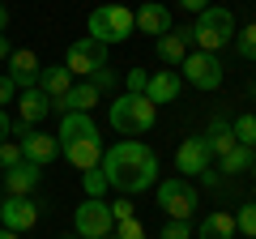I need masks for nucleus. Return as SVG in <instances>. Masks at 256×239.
I'll return each mask as SVG.
<instances>
[{
  "mask_svg": "<svg viewBox=\"0 0 256 239\" xmlns=\"http://www.w3.org/2000/svg\"><path fill=\"white\" fill-rule=\"evenodd\" d=\"M4 102H18V86L9 82V77H0V107Z\"/></svg>",
  "mask_w": 256,
  "mask_h": 239,
  "instance_id": "obj_35",
  "label": "nucleus"
},
{
  "mask_svg": "<svg viewBox=\"0 0 256 239\" xmlns=\"http://www.w3.org/2000/svg\"><path fill=\"white\" fill-rule=\"evenodd\" d=\"M82 188H86V196H102L111 184H107V175L94 166V171H86V175H82Z\"/></svg>",
  "mask_w": 256,
  "mask_h": 239,
  "instance_id": "obj_28",
  "label": "nucleus"
},
{
  "mask_svg": "<svg viewBox=\"0 0 256 239\" xmlns=\"http://www.w3.org/2000/svg\"><path fill=\"white\" fill-rule=\"evenodd\" d=\"M235 235H239L235 230V214H226V210L205 214L201 226H196V239H235Z\"/></svg>",
  "mask_w": 256,
  "mask_h": 239,
  "instance_id": "obj_22",
  "label": "nucleus"
},
{
  "mask_svg": "<svg viewBox=\"0 0 256 239\" xmlns=\"http://www.w3.org/2000/svg\"><path fill=\"white\" fill-rule=\"evenodd\" d=\"M94 107H98V90H94L90 82H73V90L52 102V111H60V116H68V111H86V116H90Z\"/></svg>",
  "mask_w": 256,
  "mask_h": 239,
  "instance_id": "obj_16",
  "label": "nucleus"
},
{
  "mask_svg": "<svg viewBox=\"0 0 256 239\" xmlns=\"http://www.w3.org/2000/svg\"><path fill=\"white\" fill-rule=\"evenodd\" d=\"M188 30H166V34H158L154 38V52H158V60H162V64H175L180 68L184 64V56H188Z\"/></svg>",
  "mask_w": 256,
  "mask_h": 239,
  "instance_id": "obj_19",
  "label": "nucleus"
},
{
  "mask_svg": "<svg viewBox=\"0 0 256 239\" xmlns=\"http://www.w3.org/2000/svg\"><path fill=\"white\" fill-rule=\"evenodd\" d=\"M180 4H184L188 13H201V9H210V0H180Z\"/></svg>",
  "mask_w": 256,
  "mask_h": 239,
  "instance_id": "obj_37",
  "label": "nucleus"
},
{
  "mask_svg": "<svg viewBox=\"0 0 256 239\" xmlns=\"http://www.w3.org/2000/svg\"><path fill=\"white\" fill-rule=\"evenodd\" d=\"M111 218H116V222H128V218H137V205L128 201V196H120V201H111Z\"/></svg>",
  "mask_w": 256,
  "mask_h": 239,
  "instance_id": "obj_34",
  "label": "nucleus"
},
{
  "mask_svg": "<svg viewBox=\"0 0 256 239\" xmlns=\"http://www.w3.org/2000/svg\"><path fill=\"white\" fill-rule=\"evenodd\" d=\"M107 64V47L98 43V38H77V43H68V52H64V68L73 73V82H86V77L94 73V68Z\"/></svg>",
  "mask_w": 256,
  "mask_h": 239,
  "instance_id": "obj_8",
  "label": "nucleus"
},
{
  "mask_svg": "<svg viewBox=\"0 0 256 239\" xmlns=\"http://www.w3.org/2000/svg\"><path fill=\"white\" fill-rule=\"evenodd\" d=\"M38 73H43V60H38L30 47H18V52H9V82L18 86V90H34L38 86Z\"/></svg>",
  "mask_w": 256,
  "mask_h": 239,
  "instance_id": "obj_12",
  "label": "nucleus"
},
{
  "mask_svg": "<svg viewBox=\"0 0 256 239\" xmlns=\"http://www.w3.org/2000/svg\"><path fill=\"white\" fill-rule=\"evenodd\" d=\"M86 82H90L94 90L102 94V90H116V82H120V77H116V68H107V64H102V68H94V73L86 77Z\"/></svg>",
  "mask_w": 256,
  "mask_h": 239,
  "instance_id": "obj_29",
  "label": "nucleus"
},
{
  "mask_svg": "<svg viewBox=\"0 0 256 239\" xmlns=\"http://www.w3.org/2000/svg\"><path fill=\"white\" fill-rule=\"evenodd\" d=\"M102 137H90V141H68V146H60V154L68 158V162L77 166V171H94V166L102 162Z\"/></svg>",
  "mask_w": 256,
  "mask_h": 239,
  "instance_id": "obj_15",
  "label": "nucleus"
},
{
  "mask_svg": "<svg viewBox=\"0 0 256 239\" xmlns=\"http://www.w3.org/2000/svg\"><path fill=\"white\" fill-rule=\"evenodd\" d=\"M218 166L226 175H244V171H252V166H256V158H252V150H248V146H235V150H226V154L218 158Z\"/></svg>",
  "mask_w": 256,
  "mask_h": 239,
  "instance_id": "obj_24",
  "label": "nucleus"
},
{
  "mask_svg": "<svg viewBox=\"0 0 256 239\" xmlns=\"http://www.w3.org/2000/svg\"><path fill=\"white\" fill-rule=\"evenodd\" d=\"M235 13L230 9H222V4H210V9H201L196 13V22L188 26V38L196 43V52H210V56H218L222 47L235 38Z\"/></svg>",
  "mask_w": 256,
  "mask_h": 239,
  "instance_id": "obj_2",
  "label": "nucleus"
},
{
  "mask_svg": "<svg viewBox=\"0 0 256 239\" xmlns=\"http://www.w3.org/2000/svg\"><path fill=\"white\" fill-rule=\"evenodd\" d=\"M235 230H239V235H248V239H256V201H252V205H239Z\"/></svg>",
  "mask_w": 256,
  "mask_h": 239,
  "instance_id": "obj_27",
  "label": "nucleus"
},
{
  "mask_svg": "<svg viewBox=\"0 0 256 239\" xmlns=\"http://www.w3.org/2000/svg\"><path fill=\"white\" fill-rule=\"evenodd\" d=\"M111 235H116V239H146V226H141L137 218H128V222H116Z\"/></svg>",
  "mask_w": 256,
  "mask_h": 239,
  "instance_id": "obj_31",
  "label": "nucleus"
},
{
  "mask_svg": "<svg viewBox=\"0 0 256 239\" xmlns=\"http://www.w3.org/2000/svg\"><path fill=\"white\" fill-rule=\"evenodd\" d=\"M38 184H43V166L34 162H18L4 171V196H30Z\"/></svg>",
  "mask_w": 256,
  "mask_h": 239,
  "instance_id": "obj_13",
  "label": "nucleus"
},
{
  "mask_svg": "<svg viewBox=\"0 0 256 239\" xmlns=\"http://www.w3.org/2000/svg\"><path fill=\"white\" fill-rule=\"evenodd\" d=\"M13 137V120H9V111L0 107V141H9Z\"/></svg>",
  "mask_w": 256,
  "mask_h": 239,
  "instance_id": "obj_36",
  "label": "nucleus"
},
{
  "mask_svg": "<svg viewBox=\"0 0 256 239\" xmlns=\"http://www.w3.org/2000/svg\"><path fill=\"white\" fill-rule=\"evenodd\" d=\"M205 141H210L214 158H222L226 150H235V146H239L235 132H230V120H226V116H214V124H210V132H205Z\"/></svg>",
  "mask_w": 256,
  "mask_h": 239,
  "instance_id": "obj_23",
  "label": "nucleus"
},
{
  "mask_svg": "<svg viewBox=\"0 0 256 239\" xmlns=\"http://www.w3.org/2000/svg\"><path fill=\"white\" fill-rule=\"evenodd\" d=\"M90 137H98V124H94L86 111H68V116H60V132H56L60 146H68V141H90Z\"/></svg>",
  "mask_w": 256,
  "mask_h": 239,
  "instance_id": "obj_17",
  "label": "nucleus"
},
{
  "mask_svg": "<svg viewBox=\"0 0 256 239\" xmlns=\"http://www.w3.org/2000/svg\"><path fill=\"white\" fill-rule=\"evenodd\" d=\"M146 98L154 102H175L180 98V73L175 68H162V73H150V86H146Z\"/></svg>",
  "mask_w": 256,
  "mask_h": 239,
  "instance_id": "obj_20",
  "label": "nucleus"
},
{
  "mask_svg": "<svg viewBox=\"0 0 256 239\" xmlns=\"http://www.w3.org/2000/svg\"><path fill=\"white\" fill-rule=\"evenodd\" d=\"M124 86H128V94H146V86H150V73H146V68H128Z\"/></svg>",
  "mask_w": 256,
  "mask_h": 239,
  "instance_id": "obj_32",
  "label": "nucleus"
},
{
  "mask_svg": "<svg viewBox=\"0 0 256 239\" xmlns=\"http://www.w3.org/2000/svg\"><path fill=\"white\" fill-rule=\"evenodd\" d=\"M38 90H43L52 102L64 98V94L73 90V73H68L64 64H43V73H38Z\"/></svg>",
  "mask_w": 256,
  "mask_h": 239,
  "instance_id": "obj_21",
  "label": "nucleus"
},
{
  "mask_svg": "<svg viewBox=\"0 0 256 239\" xmlns=\"http://www.w3.org/2000/svg\"><path fill=\"white\" fill-rule=\"evenodd\" d=\"M0 60H9V38L0 34Z\"/></svg>",
  "mask_w": 256,
  "mask_h": 239,
  "instance_id": "obj_39",
  "label": "nucleus"
},
{
  "mask_svg": "<svg viewBox=\"0 0 256 239\" xmlns=\"http://www.w3.org/2000/svg\"><path fill=\"white\" fill-rule=\"evenodd\" d=\"M0 239H18V230H4V226H0Z\"/></svg>",
  "mask_w": 256,
  "mask_h": 239,
  "instance_id": "obj_40",
  "label": "nucleus"
},
{
  "mask_svg": "<svg viewBox=\"0 0 256 239\" xmlns=\"http://www.w3.org/2000/svg\"><path fill=\"white\" fill-rule=\"evenodd\" d=\"M86 30H90V38H98L102 47L128 43V38L137 34V26H132V9H128V4H98V9H90Z\"/></svg>",
  "mask_w": 256,
  "mask_h": 239,
  "instance_id": "obj_4",
  "label": "nucleus"
},
{
  "mask_svg": "<svg viewBox=\"0 0 256 239\" xmlns=\"http://www.w3.org/2000/svg\"><path fill=\"white\" fill-rule=\"evenodd\" d=\"M73 235L77 239H107L111 230H116V218H111V205L102 201V196H86L82 205H77L73 214Z\"/></svg>",
  "mask_w": 256,
  "mask_h": 239,
  "instance_id": "obj_6",
  "label": "nucleus"
},
{
  "mask_svg": "<svg viewBox=\"0 0 256 239\" xmlns=\"http://www.w3.org/2000/svg\"><path fill=\"white\" fill-rule=\"evenodd\" d=\"M4 30H9V9L0 4V34H4Z\"/></svg>",
  "mask_w": 256,
  "mask_h": 239,
  "instance_id": "obj_38",
  "label": "nucleus"
},
{
  "mask_svg": "<svg viewBox=\"0 0 256 239\" xmlns=\"http://www.w3.org/2000/svg\"><path fill=\"white\" fill-rule=\"evenodd\" d=\"M38 222V201L34 196H4L0 201V226L4 230H30Z\"/></svg>",
  "mask_w": 256,
  "mask_h": 239,
  "instance_id": "obj_11",
  "label": "nucleus"
},
{
  "mask_svg": "<svg viewBox=\"0 0 256 239\" xmlns=\"http://www.w3.org/2000/svg\"><path fill=\"white\" fill-rule=\"evenodd\" d=\"M47 111H52V98H47L43 90H18V120L22 124H30V128H38V120H47Z\"/></svg>",
  "mask_w": 256,
  "mask_h": 239,
  "instance_id": "obj_18",
  "label": "nucleus"
},
{
  "mask_svg": "<svg viewBox=\"0 0 256 239\" xmlns=\"http://www.w3.org/2000/svg\"><path fill=\"white\" fill-rule=\"evenodd\" d=\"M230 132H235L239 146L256 150V116H252V111H248V116H235V120H230Z\"/></svg>",
  "mask_w": 256,
  "mask_h": 239,
  "instance_id": "obj_25",
  "label": "nucleus"
},
{
  "mask_svg": "<svg viewBox=\"0 0 256 239\" xmlns=\"http://www.w3.org/2000/svg\"><path fill=\"white\" fill-rule=\"evenodd\" d=\"M180 68H184V82L196 86V90H218L222 86V60L210 52H188Z\"/></svg>",
  "mask_w": 256,
  "mask_h": 239,
  "instance_id": "obj_9",
  "label": "nucleus"
},
{
  "mask_svg": "<svg viewBox=\"0 0 256 239\" xmlns=\"http://www.w3.org/2000/svg\"><path fill=\"white\" fill-rule=\"evenodd\" d=\"M214 166V150H210V141L205 137H188V141H180V150H175V171L188 180V175H205Z\"/></svg>",
  "mask_w": 256,
  "mask_h": 239,
  "instance_id": "obj_10",
  "label": "nucleus"
},
{
  "mask_svg": "<svg viewBox=\"0 0 256 239\" xmlns=\"http://www.w3.org/2000/svg\"><path fill=\"white\" fill-rule=\"evenodd\" d=\"M132 26L141 30V34H166V30H171V9H166V4H158V0H146V4H141L137 13H132Z\"/></svg>",
  "mask_w": 256,
  "mask_h": 239,
  "instance_id": "obj_14",
  "label": "nucleus"
},
{
  "mask_svg": "<svg viewBox=\"0 0 256 239\" xmlns=\"http://www.w3.org/2000/svg\"><path fill=\"white\" fill-rule=\"evenodd\" d=\"M13 137H18V146H22V158L26 162H34V166H47L52 158H60V141L52 137V132H43V128H30V124H13Z\"/></svg>",
  "mask_w": 256,
  "mask_h": 239,
  "instance_id": "obj_7",
  "label": "nucleus"
},
{
  "mask_svg": "<svg viewBox=\"0 0 256 239\" xmlns=\"http://www.w3.org/2000/svg\"><path fill=\"white\" fill-rule=\"evenodd\" d=\"M158 205H162V214L166 218H175V222H188L192 214H196V188L184 180V175H171V180H158Z\"/></svg>",
  "mask_w": 256,
  "mask_h": 239,
  "instance_id": "obj_5",
  "label": "nucleus"
},
{
  "mask_svg": "<svg viewBox=\"0 0 256 239\" xmlns=\"http://www.w3.org/2000/svg\"><path fill=\"white\" fill-rule=\"evenodd\" d=\"M60 239H77V235H60Z\"/></svg>",
  "mask_w": 256,
  "mask_h": 239,
  "instance_id": "obj_41",
  "label": "nucleus"
},
{
  "mask_svg": "<svg viewBox=\"0 0 256 239\" xmlns=\"http://www.w3.org/2000/svg\"><path fill=\"white\" fill-rule=\"evenodd\" d=\"M154 120H158V107L146 98V94H120V98H111V128L124 132V137L150 132Z\"/></svg>",
  "mask_w": 256,
  "mask_h": 239,
  "instance_id": "obj_3",
  "label": "nucleus"
},
{
  "mask_svg": "<svg viewBox=\"0 0 256 239\" xmlns=\"http://www.w3.org/2000/svg\"><path fill=\"white\" fill-rule=\"evenodd\" d=\"M252 175H256V166H252Z\"/></svg>",
  "mask_w": 256,
  "mask_h": 239,
  "instance_id": "obj_43",
  "label": "nucleus"
},
{
  "mask_svg": "<svg viewBox=\"0 0 256 239\" xmlns=\"http://www.w3.org/2000/svg\"><path fill=\"white\" fill-rule=\"evenodd\" d=\"M252 158H256V150H252Z\"/></svg>",
  "mask_w": 256,
  "mask_h": 239,
  "instance_id": "obj_44",
  "label": "nucleus"
},
{
  "mask_svg": "<svg viewBox=\"0 0 256 239\" xmlns=\"http://www.w3.org/2000/svg\"><path fill=\"white\" fill-rule=\"evenodd\" d=\"M107 239H116V235H107Z\"/></svg>",
  "mask_w": 256,
  "mask_h": 239,
  "instance_id": "obj_42",
  "label": "nucleus"
},
{
  "mask_svg": "<svg viewBox=\"0 0 256 239\" xmlns=\"http://www.w3.org/2000/svg\"><path fill=\"white\" fill-rule=\"evenodd\" d=\"M158 239H192V226H188V222L166 218V226H162V235H158Z\"/></svg>",
  "mask_w": 256,
  "mask_h": 239,
  "instance_id": "obj_33",
  "label": "nucleus"
},
{
  "mask_svg": "<svg viewBox=\"0 0 256 239\" xmlns=\"http://www.w3.org/2000/svg\"><path fill=\"white\" fill-rule=\"evenodd\" d=\"M230 43H235V52L244 56V60H256V22H252V26H244V30H235Z\"/></svg>",
  "mask_w": 256,
  "mask_h": 239,
  "instance_id": "obj_26",
  "label": "nucleus"
},
{
  "mask_svg": "<svg viewBox=\"0 0 256 239\" xmlns=\"http://www.w3.org/2000/svg\"><path fill=\"white\" fill-rule=\"evenodd\" d=\"M18 162H26V158H22V146L18 141H0V166L9 171V166H18Z\"/></svg>",
  "mask_w": 256,
  "mask_h": 239,
  "instance_id": "obj_30",
  "label": "nucleus"
},
{
  "mask_svg": "<svg viewBox=\"0 0 256 239\" xmlns=\"http://www.w3.org/2000/svg\"><path fill=\"white\" fill-rule=\"evenodd\" d=\"M98 171L107 175V184L116 188L120 196H137V192H146V188L158 184V154L146 146V141L124 137L111 150H102Z\"/></svg>",
  "mask_w": 256,
  "mask_h": 239,
  "instance_id": "obj_1",
  "label": "nucleus"
}]
</instances>
